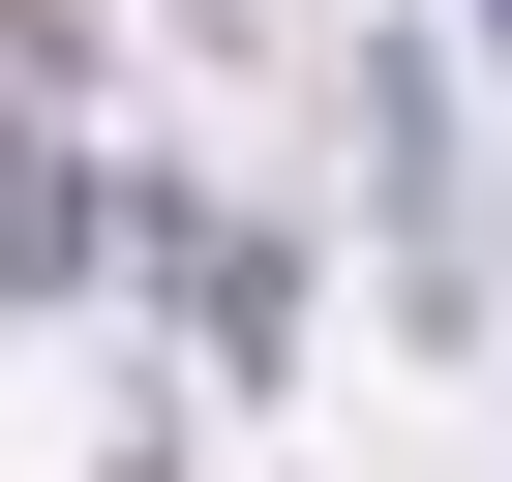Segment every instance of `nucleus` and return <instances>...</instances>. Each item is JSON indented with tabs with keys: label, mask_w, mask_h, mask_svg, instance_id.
<instances>
[{
	"label": "nucleus",
	"mask_w": 512,
	"mask_h": 482,
	"mask_svg": "<svg viewBox=\"0 0 512 482\" xmlns=\"http://www.w3.org/2000/svg\"><path fill=\"white\" fill-rule=\"evenodd\" d=\"M121 241H151V211H121V181H91V151L31 121V91H0V272L61 302V272H121Z\"/></svg>",
	"instance_id": "obj_1"
},
{
	"label": "nucleus",
	"mask_w": 512,
	"mask_h": 482,
	"mask_svg": "<svg viewBox=\"0 0 512 482\" xmlns=\"http://www.w3.org/2000/svg\"><path fill=\"white\" fill-rule=\"evenodd\" d=\"M482 31H512V0H482Z\"/></svg>",
	"instance_id": "obj_3"
},
{
	"label": "nucleus",
	"mask_w": 512,
	"mask_h": 482,
	"mask_svg": "<svg viewBox=\"0 0 512 482\" xmlns=\"http://www.w3.org/2000/svg\"><path fill=\"white\" fill-rule=\"evenodd\" d=\"M61 61H91V31H61V0H0V91H31V121H61Z\"/></svg>",
	"instance_id": "obj_2"
}]
</instances>
